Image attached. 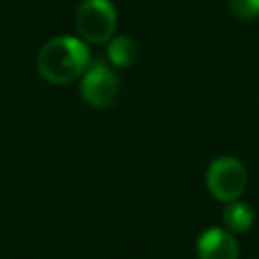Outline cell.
<instances>
[{
    "label": "cell",
    "instance_id": "1",
    "mask_svg": "<svg viewBox=\"0 0 259 259\" xmlns=\"http://www.w3.org/2000/svg\"><path fill=\"white\" fill-rule=\"evenodd\" d=\"M89 67V51L81 38L55 36L47 40L36 57L38 75L53 85H67L79 79Z\"/></svg>",
    "mask_w": 259,
    "mask_h": 259
},
{
    "label": "cell",
    "instance_id": "2",
    "mask_svg": "<svg viewBox=\"0 0 259 259\" xmlns=\"http://www.w3.org/2000/svg\"><path fill=\"white\" fill-rule=\"evenodd\" d=\"M117 26V10L111 0H83L75 12V28L85 42H107Z\"/></svg>",
    "mask_w": 259,
    "mask_h": 259
},
{
    "label": "cell",
    "instance_id": "3",
    "mask_svg": "<svg viewBox=\"0 0 259 259\" xmlns=\"http://www.w3.org/2000/svg\"><path fill=\"white\" fill-rule=\"evenodd\" d=\"M206 188L221 202L239 200L247 188V168L235 156H219L206 168Z\"/></svg>",
    "mask_w": 259,
    "mask_h": 259
},
{
    "label": "cell",
    "instance_id": "4",
    "mask_svg": "<svg viewBox=\"0 0 259 259\" xmlns=\"http://www.w3.org/2000/svg\"><path fill=\"white\" fill-rule=\"evenodd\" d=\"M79 93H81V99L95 109L111 107L119 93L117 75L107 65L95 63L87 67V71L83 73Z\"/></svg>",
    "mask_w": 259,
    "mask_h": 259
},
{
    "label": "cell",
    "instance_id": "5",
    "mask_svg": "<svg viewBox=\"0 0 259 259\" xmlns=\"http://www.w3.org/2000/svg\"><path fill=\"white\" fill-rule=\"evenodd\" d=\"M198 259H239V243L231 231L210 227L196 239Z\"/></svg>",
    "mask_w": 259,
    "mask_h": 259
},
{
    "label": "cell",
    "instance_id": "6",
    "mask_svg": "<svg viewBox=\"0 0 259 259\" xmlns=\"http://www.w3.org/2000/svg\"><path fill=\"white\" fill-rule=\"evenodd\" d=\"M138 45L134 38L130 36H111L107 40V59L113 67H119V69H127V67H134L136 61H138Z\"/></svg>",
    "mask_w": 259,
    "mask_h": 259
},
{
    "label": "cell",
    "instance_id": "7",
    "mask_svg": "<svg viewBox=\"0 0 259 259\" xmlns=\"http://www.w3.org/2000/svg\"><path fill=\"white\" fill-rule=\"evenodd\" d=\"M255 221V214H253V208L243 202V200H233V202H227L225 210H223V223L227 225V229L231 233H245L251 229Z\"/></svg>",
    "mask_w": 259,
    "mask_h": 259
},
{
    "label": "cell",
    "instance_id": "8",
    "mask_svg": "<svg viewBox=\"0 0 259 259\" xmlns=\"http://www.w3.org/2000/svg\"><path fill=\"white\" fill-rule=\"evenodd\" d=\"M227 6L239 20H253L259 16V0H227Z\"/></svg>",
    "mask_w": 259,
    "mask_h": 259
}]
</instances>
